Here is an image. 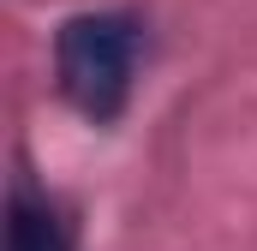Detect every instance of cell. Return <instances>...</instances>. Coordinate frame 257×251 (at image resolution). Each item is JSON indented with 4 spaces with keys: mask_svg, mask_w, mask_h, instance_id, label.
I'll list each match as a JSON object with an SVG mask.
<instances>
[{
    "mask_svg": "<svg viewBox=\"0 0 257 251\" xmlns=\"http://www.w3.org/2000/svg\"><path fill=\"white\" fill-rule=\"evenodd\" d=\"M6 251H72V245H66L54 209L18 191L12 197V215H6Z\"/></svg>",
    "mask_w": 257,
    "mask_h": 251,
    "instance_id": "2",
    "label": "cell"
},
{
    "mask_svg": "<svg viewBox=\"0 0 257 251\" xmlns=\"http://www.w3.org/2000/svg\"><path fill=\"white\" fill-rule=\"evenodd\" d=\"M54 66H60V90L90 120H114L138 72V24L126 12H78L54 36Z\"/></svg>",
    "mask_w": 257,
    "mask_h": 251,
    "instance_id": "1",
    "label": "cell"
}]
</instances>
